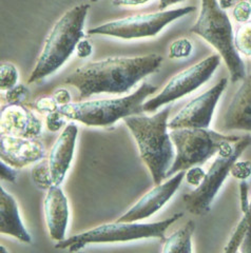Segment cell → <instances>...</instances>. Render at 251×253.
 I'll list each match as a JSON object with an SVG mask.
<instances>
[{"label":"cell","instance_id":"obj_1","mask_svg":"<svg viewBox=\"0 0 251 253\" xmlns=\"http://www.w3.org/2000/svg\"><path fill=\"white\" fill-rule=\"evenodd\" d=\"M163 59L162 55L148 54L88 62L70 74L65 83L78 90L80 100L101 93H127L142 79L156 72Z\"/></svg>","mask_w":251,"mask_h":253},{"label":"cell","instance_id":"obj_2","mask_svg":"<svg viewBox=\"0 0 251 253\" xmlns=\"http://www.w3.org/2000/svg\"><path fill=\"white\" fill-rule=\"evenodd\" d=\"M170 108L152 116L142 114L126 117L124 122L134 136L140 158L150 171L153 183L160 185L174 161L173 142L168 133Z\"/></svg>","mask_w":251,"mask_h":253},{"label":"cell","instance_id":"obj_3","mask_svg":"<svg viewBox=\"0 0 251 253\" xmlns=\"http://www.w3.org/2000/svg\"><path fill=\"white\" fill-rule=\"evenodd\" d=\"M89 9V4L76 5L55 23L30 75L29 84L42 81L64 66L84 37L83 30Z\"/></svg>","mask_w":251,"mask_h":253},{"label":"cell","instance_id":"obj_4","mask_svg":"<svg viewBox=\"0 0 251 253\" xmlns=\"http://www.w3.org/2000/svg\"><path fill=\"white\" fill-rule=\"evenodd\" d=\"M156 91L158 86L144 83L134 93L125 97L70 102L58 107L57 111L70 121L90 126H108L128 116L144 113V101Z\"/></svg>","mask_w":251,"mask_h":253},{"label":"cell","instance_id":"obj_5","mask_svg":"<svg viewBox=\"0 0 251 253\" xmlns=\"http://www.w3.org/2000/svg\"><path fill=\"white\" fill-rule=\"evenodd\" d=\"M190 32L214 46L229 70L231 83L245 79L246 67L234 44L231 21L217 0H202V9Z\"/></svg>","mask_w":251,"mask_h":253},{"label":"cell","instance_id":"obj_6","mask_svg":"<svg viewBox=\"0 0 251 253\" xmlns=\"http://www.w3.org/2000/svg\"><path fill=\"white\" fill-rule=\"evenodd\" d=\"M183 216V213H176L172 217L162 221L149 224H136L134 221H119L97 226L69 239L57 242L56 249L78 251L89 244L129 242L142 239H164L167 229Z\"/></svg>","mask_w":251,"mask_h":253},{"label":"cell","instance_id":"obj_7","mask_svg":"<svg viewBox=\"0 0 251 253\" xmlns=\"http://www.w3.org/2000/svg\"><path fill=\"white\" fill-rule=\"evenodd\" d=\"M251 145V135L242 136L235 142H225L218 150L217 156L206 173L202 184L186 194L183 201L186 209L194 215H205L210 211L211 204L221 189L232 166L238 162L241 154Z\"/></svg>","mask_w":251,"mask_h":253},{"label":"cell","instance_id":"obj_8","mask_svg":"<svg viewBox=\"0 0 251 253\" xmlns=\"http://www.w3.org/2000/svg\"><path fill=\"white\" fill-rule=\"evenodd\" d=\"M170 137L176 148V156L167 172V177L205 164L209 158L217 154L225 142H235L241 138L235 135H224L209 128L174 129L170 132Z\"/></svg>","mask_w":251,"mask_h":253},{"label":"cell","instance_id":"obj_9","mask_svg":"<svg viewBox=\"0 0 251 253\" xmlns=\"http://www.w3.org/2000/svg\"><path fill=\"white\" fill-rule=\"evenodd\" d=\"M195 11V6L188 5L173 10H164L151 14H140L127 18L110 21L89 30V34L112 36L123 39L153 37L169 23Z\"/></svg>","mask_w":251,"mask_h":253},{"label":"cell","instance_id":"obj_10","mask_svg":"<svg viewBox=\"0 0 251 253\" xmlns=\"http://www.w3.org/2000/svg\"><path fill=\"white\" fill-rule=\"evenodd\" d=\"M221 63V56L213 54L170 79V82L150 100L144 102V112L153 113L161 107L182 98L207 83Z\"/></svg>","mask_w":251,"mask_h":253},{"label":"cell","instance_id":"obj_11","mask_svg":"<svg viewBox=\"0 0 251 253\" xmlns=\"http://www.w3.org/2000/svg\"><path fill=\"white\" fill-rule=\"evenodd\" d=\"M227 86V78H222L212 88L191 100L168 124L174 129H207L212 121L217 102Z\"/></svg>","mask_w":251,"mask_h":253},{"label":"cell","instance_id":"obj_12","mask_svg":"<svg viewBox=\"0 0 251 253\" xmlns=\"http://www.w3.org/2000/svg\"><path fill=\"white\" fill-rule=\"evenodd\" d=\"M185 174L186 171H179L165 183L155 185L152 190L146 193L131 209H129L117 220L136 221L153 215L177 191L185 178Z\"/></svg>","mask_w":251,"mask_h":253},{"label":"cell","instance_id":"obj_13","mask_svg":"<svg viewBox=\"0 0 251 253\" xmlns=\"http://www.w3.org/2000/svg\"><path fill=\"white\" fill-rule=\"evenodd\" d=\"M0 156L1 161L15 169H21L43 160L45 157V148L37 138L1 135Z\"/></svg>","mask_w":251,"mask_h":253},{"label":"cell","instance_id":"obj_14","mask_svg":"<svg viewBox=\"0 0 251 253\" xmlns=\"http://www.w3.org/2000/svg\"><path fill=\"white\" fill-rule=\"evenodd\" d=\"M42 130V123L37 116L20 104H7L1 109V135L37 138Z\"/></svg>","mask_w":251,"mask_h":253},{"label":"cell","instance_id":"obj_15","mask_svg":"<svg viewBox=\"0 0 251 253\" xmlns=\"http://www.w3.org/2000/svg\"><path fill=\"white\" fill-rule=\"evenodd\" d=\"M77 133L75 124L67 125L51 149L49 165L54 186H60L66 177L74 155Z\"/></svg>","mask_w":251,"mask_h":253},{"label":"cell","instance_id":"obj_16","mask_svg":"<svg viewBox=\"0 0 251 253\" xmlns=\"http://www.w3.org/2000/svg\"><path fill=\"white\" fill-rule=\"evenodd\" d=\"M44 216L51 239L60 242L66 240L69 223L68 200L59 186H52L44 199Z\"/></svg>","mask_w":251,"mask_h":253},{"label":"cell","instance_id":"obj_17","mask_svg":"<svg viewBox=\"0 0 251 253\" xmlns=\"http://www.w3.org/2000/svg\"><path fill=\"white\" fill-rule=\"evenodd\" d=\"M224 126L226 130L251 133V74L243 79V84L227 109Z\"/></svg>","mask_w":251,"mask_h":253},{"label":"cell","instance_id":"obj_18","mask_svg":"<svg viewBox=\"0 0 251 253\" xmlns=\"http://www.w3.org/2000/svg\"><path fill=\"white\" fill-rule=\"evenodd\" d=\"M0 232L16 237L23 243L32 242L21 221L16 201L2 187L0 188Z\"/></svg>","mask_w":251,"mask_h":253},{"label":"cell","instance_id":"obj_19","mask_svg":"<svg viewBox=\"0 0 251 253\" xmlns=\"http://www.w3.org/2000/svg\"><path fill=\"white\" fill-rule=\"evenodd\" d=\"M195 230V223L193 220H189L182 228L171 234L164 244L163 252H182L191 253L192 252V242L191 237Z\"/></svg>","mask_w":251,"mask_h":253},{"label":"cell","instance_id":"obj_20","mask_svg":"<svg viewBox=\"0 0 251 253\" xmlns=\"http://www.w3.org/2000/svg\"><path fill=\"white\" fill-rule=\"evenodd\" d=\"M32 178L34 184L42 190H49L53 184L49 160L38 162L32 169Z\"/></svg>","mask_w":251,"mask_h":253},{"label":"cell","instance_id":"obj_21","mask_svg":"<svg viewBox=\"0 0 251 253\" xmlns=\"http://www.w3.org/2000/svg\"><path fill=\"white\" fill-rule=\"evenodd\" d=\"M234 44L239 53L251 57V21L243 23L234 35Z\"/></svg>","mask_w":251,"mask_h":253},{"label":"cell","instance_id":"obj_22","mask_svg":"<svg viewBox=\"0 0 251 253\" xmlns=\"http://www.w3.org/2000/svg\"><path fill=\"white\" fill-rule=\"evenodd\" d=\"M18 70L13 63L4 62L0 68V88L1 91H9L17 85Z\"/></svg>","mask_w":251,"mask_h":253},{"label":"cell","instance_id":"obj_23","mask_svg":"<svg viewBox=\"0 0 251 253\" xmlns=\"http://www.w3.org/2000/svg\"><path fill=\"white\" fill-rule=\"evenodd\" d=\"M247 228H248V220L244 215H243V217L240 220V223L238 224L237 228H235L231 239L229 240L228 244L226 245V247L224 249L225 252L233 253V252H237L238 250H240L243 240H244V237L246 235Z\"/></svg>","mask_w":251,"mask_h":253},{"label":"cell","instance_id":"obj_24","mask_svg":"<svg viewBox=\"0 0 251 253\" xmlns=\"http://www.w3.org/2000/svg\"><path fill=\"white\" fill-rule=\"evenodd\" d=\"M192 52V44L187 38H179L171 43L168 57L170 59H179L188 57Z\"/></svg>","mask_w":251,"mask_h":253},{"label":"cell","instance_id":"obj_25","mask_svg":"<svg viewBox=\"0 0 251 253\" xmlns=\"http://www.w3.org/2000/svg\"><path fill=\"white\" fill-rule=\"evenodd\" d=\"M45 124L50 131L57 132L62 128V126H67V117L59 113L57 110L53 111V112L46 114Z\"/></svg>","mask_w":251,"mask_h":253},{"label":"cell","instance_id":"obj_26","mask_svg":"<svg viewBox=\"0 0 251 253\" xmlns=\"http://www.w3.org/2000/svg\"><path fill=\"white\" fill-rule=\"evenodd\" d=\"M233 18L238 22L245 23L250 21L251 18V5L249 1H240L234 5L232 12Z\"/></svg>","mask_w":251,"mask_h":253},{"label":"cell","instance_id":"obj_27","mask_svg":"<svg viewBox=\"0 0 251 253\" xmlns=\"http://www.w3.org/2000/svg\"><path fill=\"white\" fill-rule=\"evenodd\" d=\"M231 175L241 180H246L251 175V163L246 162H237L231 168Z\"/></svg>","mask_w":251,"mask_h":253},{"label":"cell","instance_id":"obj_28","mask_svg":"<svg viewBox=\"0 0 251 253\" xmlns=\"http://www.w3.org/2000/svg\"><path fill=\"white\" fill-rule=\"evenodd\" d=\"M29 91L27 89V86L18 84L16 86H14L13 89L6 91V101L7 104H20L22 99H25L26 96L28 95Z\"/></svg>","mask_w":251,"mask_h":253},{"label":"cell","instance_id":"obj_29","mask_svg":"<svg viewBox=\"0 0 251 253\" xmlns=\"http://www.w3.org/2000/svg\"><path fill=\"white\" fill-rule=\"evenodd\" d=\"M205 175H206L205 171H204L201 167H199V166H194V167L188 169L186 171L185 177L188 184H190L191 186H194V187H199L202 184V181L204 177H205Z\"/></svg>","mask_w":251,"mask_h":253},{"label":"cell","instance_id":"obj_30","mask_svg":"<svg viewBox=\"0 0 251 253\" xmlns=\"http://www.w3.org/2000/svg\"><path fill=\"white\" fill-rule=\"evenodd\" d=\"M35 107L38 111H41L42 113L48 114L50 112H53V111H56L59 106L57 105V102L54 100L53 97H45L39 99L36 102Z\"/></svg>","mask_w":251,"mask_h":253},{"label":"cell","instance_id":"obj_31","mask_svg":"<svg viewBox=\"0 0 251 253\" xmlns=\"http://www.w3.org/2000/svg\"><path fill=\"white\" fill-rule=\"evenodd\" d=\"M0 168H1L0 169V176H1V179L11 181V183H14V181L16 180L17 171L14 167L1 161V163H0Z\"/></svg>","mask_w":251,"mask_h":253},{"label":"cell","instance_id":"obj_32","mask_svg":"<svg viewBox=\"0 0 251 253\" xmlns=\"http://www.w3.org/2000/svg\"><path fill=\"white\" fill-rule=\"evenodd\" d=\"M240 197H241V209L242 212L245 213L249 208V199H248V186L246 180H242L240 184Z\"/></svg>","mask_w":251,"mask_h":253},{"label":"cell","instance_id":"obj_33","mask_svg":"<svg viewBox=\"0 0 251 253\" xmlns=\"http://www.w3.org/2000/svg\"><path fill=\"white\" fill-rule=\"evenodd\" d=\"M54 100L57 102V105L60 107V106H65V105H68L71 102V95H70L69 91H67L66 89H59L57 91H55L53 96Z\"/></svg>","mask_w":251,"mask_h":253},{"label":"cell","instance_id":"obj_34","mask_svg":"<svg viewBox=\"0 0 251 253\" xmlns=\"http://www.w3.org/2000/svg\"><path fill=\"white\" fill-rule=\"evenodd\" d=\"M76 54L80 58H85L92 53V45L88 41H81L76 46Z\"/></svg>","mask_w":251,"mask_h":253},{"label":"cell","instance_id":"obj_35","mask_svg":"<svg viewBox=\"0 0 251 253\" xmlns=\"http://www.w3.org/2000/svg\"><path fill=\"white\" fill-rule=\"evenodd\" d=\"M245 216V215H244ZM246 217V216H245ZM247 218V217H246ZM248 228H247V232L246 235L243 240V243L240 247V250L242 252L245 253H251V219H248Z\"/></svg>","mask_w":251,"mask_h":253},{"label":"cell","instance_id":"obj_36","mask_svg":"<svg viewBox=\"0 0 251 253\" xmlns=\"http://www.w3.org/2000/svg\"><path fill=\"white\" fill-rule=\"evenodd\" d=\"M150 0H113L114 5H140L145 4Z\"/></svg>","mask_w":251,"mask_h":253},{"label":"cell","instance_id":"obj_37","mask_svg":"<svg viewBox=\"0 0 251 253\" xmlns=\"http://www.w3.org/2000/svg\"><path fill=\"white\" fill-rule=\"evenodd\" d=\"M182 1H184V0H160L159 6L162 11H164L165 9H167V7L182 2Z\"/></svg>","mask_w":251,"mask_h":253},{"label":"cell","instance_id":"obj_38","mask_svg":"<svg viewBox=\"0 0 251 253\" xmlns=\"http://www.w3.org/2000/svg\"><path fill=\"white\" fill-rule=\"evenodd\" d=\"M217 1L219 6H221L223 10H227L229 9V7L235 5V1H237V0H217Z\"/></svg>","mask_w":251,"mask_h":253},{"label":"cell","instance_id":"obj_39","mask_svg":"<svg viewBox=\"0 0 251 253\" xmlns=\"http://www.w3.org/2000/svg\"><path fill=\"white\" fill-rule=\"evenodd\" d=\"M243 215H245L248 219H251V199L249 200V208L245 213H243Z\"/></svg>","mask_w":251,"mask_h":253},{"label":"cell","instance_id":"obj_40","mask_svg":"<svg viewBox=\"0 0 251 253\" xmlns=\"http://www.w3.org/2000/svg\"><path fill=\"white\" fill-rule=\"evenodd\" d=\"M0 249H1V251H3V252H7V250H5V249L3 248V246H1V247H0Z\"/></svg>","mask_w":251,"mask_h":253},{"label":"cell","instance_id":"obj_41","mask_svg":"<svg viewBox=\"0 0 251 253\" xmlns=\"http://www.w3.org/2000/svg\"><path fill=\"white\" fill-rule=\"evenodd\" d=\"M91 1H92V2H96V1H97V0H91Z\"/></svg>","mask_w":251,"mask_h":253},{"label":"cell","instance_id":"obj_42","mask_svg":"<svg viewBox=\"0 0 251 253\" xmlns=\"http://www.w3.org/2000/svg\"><path fill=\"white\" fill-rule=\"evenodd\" d=\"M248 1H249V3H250V5H251V0H248Z\"/></svg>","mask_w":251,"mask_h":253}]
</instances>
